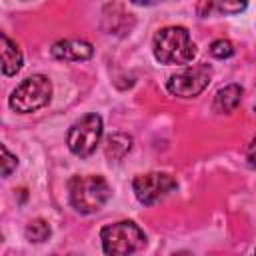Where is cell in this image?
<instances>
[{
    "label": "cell",
    "mask_w": 256,
    "mask_h": 256,
    "mask_svg": "<svg viewBox=\"0 0 256 256\" xmlns=\"http://www.w3.org/2000/svg\"><path fill=\"white\" fill-rule=\"evenodd\" d=\"M154 56L162 64H188L196 56V46L184 26H166L154 34Z\"/></svg>",
    "instance_id": "1"
},
{
    "label": "cell",
    "mask_w": 256,
    "mask_h": 256,
    "mask_svg": "<svg viewBox=\"0 0 256 256\" xmlns=\"http://www.w3.org/2000/svg\"><path fill=\"white\" fill-rule=\"evenodd\" d=\"M100 242L108 256H130L146 246V236L138 224L120 220L100 230Z\"/></svg>",
    "instance_id": "2"
},
{
    "label": "cell",
    "mask_w": 256,
    "mask_h": 256,
    "mask_svg": "<svg viewBox=\"0 0 256 256\" xmlns=\"http://www.w3.org/2000/svg\"><path fill=\"white\" fill-rule=\"evenodd\" d=\"M70 204L80 214L98 212L110 198V186L102 176H74L68 184Z\"/></svg>",
    "instance_id": "3"
},
{
    "label": "cell",
    "mask_w": 256,
    "mask_h": 256,
    "mask_svg": "<svg viewBox=\"0 0 256 256\" xmlns=\"http://www.w3.org/2000/svg\"><path fill=\"white\" fill-rule=\"evenodd\" d=\"M52 96V84L44 74H32L24 78L10 94V108L18 114H30L46 106Z\"/></svg>",
    "instance_id": "4"
},
{
    "label": "cell",
    "mask_w": 256,
    "mask_h": 256,
    "mask_svg": "<svg viewBox=\"0 0 256 256\" xmlns=\"http://www.w3.org/2000/svg\"><path fill=\"white\" fill-rule=\"evenodd\" d=\"M100 136H102V118L98 114H86L70 126L66 142L72 154L86 158L96 150Z\"/></svg>",
    "instance_id": "5"
},
{
    "label": "cell",
    "mask_w": 256,
    "mask_h": 256,
    "mask_svg": "<svg viewBox=\"0 0 256 256\" xmlns=\"http://www.w3.org/2000/svg\"><path fill=\"white\" fill-rule=\"evenodd\" d=\"M210 78H212L210 64H194V66H188V68L172 74L166 82V88L174 96L194 98L200 92H204V88L210 84Z\"/></svg>",
    "instance_id": "6"
},
{
    "label": "cell",
    "mask_w": 256,
    "mask_h": 256,
    "mask_svg": "<svg viewBox=\"0 0 256 256\" xmlns=\"http://www.w3.org/2000/svg\"><path fill=\"white\" fill-rule=\"evenodd\" d=\"M174 188H176V180L166 172L140 174L132 182V190L142 204H156L162 198H166Z\"/></svg>",
    "instance_id": "7"
},
{
    "label": "cell",
    "mask_w": 256,
    "mask_h": 256,
    "mask_svg": "<svg viewBox=\"0 0 256 256\" xmlns=\"http://www.w3.org/2000/svg\"><path fill=\"white\" fill-rule=\"evenodd\" d=\"M94 54V46L82 38H66L58 40L52 46V56L58 60H68V62H80L88 60Z\"/></svg>",
    "instance_id": "8"
},
{
    "label": "cell",
    "mask_w": 256,
    "mask_h": 256,
    "mask_svg": "<svg viewBox=\"0 0 256 256\" xmlns=\"http://www.w3.org/2000/svg\"><path fill=\"white\" fill-rule=\"evenodd\" d=\"M242 86L238 84H228L224 88H220L216 94H214V102H212V108L214 112L218 114H228V112H234L242 100Z\"/></svg>",
    "instance_id": "9"
},
{
    "label": "cell",
    "mask_w": 256,
    "mask_h": 256,
    "mask_svg": "<svg viewBox=\"0 0 256 256\" xmlns=\"http://www.w3.org/2000/svg\"><path fill=\"white\" fill-rule=\"evenodd\" d=\"M0 42H2V72L6 76H12L22 68V52L16 46V42H12L6 34H0Z\"/></svg>",
    "instance_id": "10"
},
{
    "label": "cell",
    "mask_w": 256,
    "mask_h": 256,
    "mask_svg": "<svg viewBox=\"0 0 256 256\" xmlns=\"http://www.w3.org/2000/svg\"><path fill=\"white\" fill-rule=\"evenodd\" d=\"M130 148H132V136L116 132V134H110L106 138L104 154H106L108 160H120L130 152Z\"/></svg>",
    "instance_id": "11"
},
{
    "label": "cell",
    "mask_w": 256,
    "mask_h": 256,
    "mask_svg": "<svg viewBox=\"0 0 256 256\" xmlns=\"http://www.w3.org/2000/svg\"><path fill=\"white\" fill-rule=\"evenodd\" d=\"M48 236H50V226L42 218H36L26 226V238L30 242H44Z\"/></svg>",
    "instance_id": "12"
},
{
    "label": "cell",
    "mask_w": 256,
    "mask_h": 256,
    "mask_svg": "<svg viewBox=\"0 0 256 256\" xmlns=\"http://www.w3.org/2000/svg\"><path fill=\"white\" fill-rule=\"evenodd\" d=\"M210 54L214 58H230L234 54V46L228 40H224V38L222 40H214L210 44Z\"/></svg>",
    "instance_id": "13"
},
{
    "label": "cell",
    "mask_w": 256,
    "mask_h": 256,
    "mask_svg": "<svg viewBox=\"0 0 256 256\" xmlns=\"http://www.w3.org/2000/svg\"><path fill=\"white\" fill-rule=\"evenodd\" d=\"M16 164H18V158L12 156L6 146H2V176H10L12 170L16 168Z\"/></svg>",
    "instance_id": "14"
},
{
    "label": "cell",
    "mask_w": 256,
    "mask_h": 256,
    "mask_svg": "<svg viewBox=\"0 0 256 256\" xmlns=\"http://www.w3.org/2000/svg\"><path fill=\"white\" fill-rule=\"evenodd\" d=\"M218 10H222V12H240V10H244L246 8V2H236V4H228V2H224V4H214Z\"/></svg>",
    "instance_id": "15"
},
{
    "label": "cell",
    "mask_w": 256,
    "mask_h": 256,
    "mask_svg": "<svg viewBox=\"0 0 256 256\" xmlns=\"http://www.w3.org/2000/svg\"><path fill=\"white\" fill-rule=\"evenodd\" d=\"M246 158H248V164H250L252 168H256V138L250 142V146H248V150H246Z\"/></svg>",
    "instance_id": "16"
},
{
    "label": "cell",
    "mask_w": 256,
    "mask_h": 256,
    "mask_svg": "<svg viewBox=\"0 0 256 256\" xmlns=\"http://www.w3.org/2000/svg\"><path fill=\"white\" fill-rule=\"evenodd\" d=\"M172 256H192L190 252H186V250H180V252H174Z\"/></svg>",
    "instance_id": "17"
},
{
    "label": "cell",
    "mask_w": 256,
    "mask_h": 256,
    "mask_svg": "<svg viewBox=\"0 0 256 256\" xmlns=\"http://www.w3.org/2000/svg\"><path fill=\"white\" fill-rule=\"evenodd\" d=\"M252 256H256V250H254V254H252Z\"/></svg>",
    "instance_id": "18"
}]
</instances>
